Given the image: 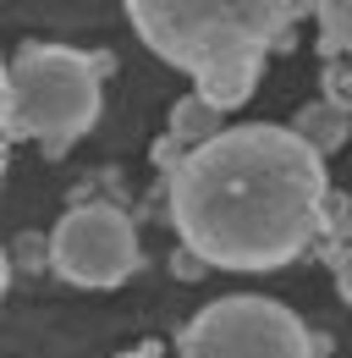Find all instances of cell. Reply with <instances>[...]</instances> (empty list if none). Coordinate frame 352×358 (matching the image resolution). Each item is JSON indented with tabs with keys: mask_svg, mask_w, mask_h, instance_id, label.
Instances as JSON below:
<instances>
[{
	"mask_svg": "<svg viewBox=\"0 0 352 358\" xmlns=\"http://www.w3.org/2000/svg\"><path fill=\"white\" fill-rule=\"evenodd\" d=\"M330 204L325 155L292 127L242 122L193 149L166 177V210L210 270H281L314 254Z\"/></svg>",
	"mask_w": 352,
	"mask_h": 358,
	"instance_id": "obj_1",
	"label": "cell"
},
{
	"mask_svg": "<svg viewBox=\"0 0 352 358\" xmlns=\"http://www.w3.org/2000/svg\"><path fill=\"white\" fill-rule=\"evenodd\" d=\"M308 11L314 6L298 0H132L127 22L166 66H182L226 116L254 99L264 55Z\"/></svg>",
	"mask_w": 352,
	"mask_h": 358,
	"instance_id": "obj_2",
	"label": "cell"
},
{
	"mask_svg": "<svg viewBox=\"0 0 352 358\" xmlns=\"http://www.w3.org/2000/svg\"><path fill=\"white\" fill-rule=\"evenodd\" d=\"M105 50H72V45H22L6 61L0 78V127L6 143H39L50 160H61L83 133L99 122V99L110 78Z\"/></svg>",
	"mask_w": 352,
	"mask_h": 358,
	"instance_id": "obj_3",
	"label": "cell"
},
{
	"mask_svg": "<svg viewBox=\"0 0 352 358\" xmlns=\"http://www.w3.org/2000/svg\"><path fill=\"white\" fill-rule=\"evenodd\" d=\"M319 348L286 303L259 292L215 298L176 331V358H314Z\"/></svg>",
	"mask_w": 352,
	"mask_h": 358,
	"instance_id": "obj_4",
	"label": "cell"
},
{
	"mask_svg": "<svg viewBox=\"0 0 352 358\" xmlns=\"http://www.w3.org/2000/svg\"><path fill=\"white\" fill-rule=\"evenodd\" d=\"M138 265H143V243H138V226H132V215L122 204L83 199L50 231V270L66 287L110 292L127 275H138Z\"/></svg>",
	"mask_w": 352,
	"mask_h": 358,
	"instance_id": "obj_5",
	"label": "cell"
},
{
	"mask_svg": "<svg viewBox=\"0 0 352 358\" xmlns=\"http://www.w3.org/2000/svg\"><path fill=\"white\" fill-rule=\"evenodd\" d=\"M226 133V116H220L215 105L204 99V94H187V99H176L171 105V122H166V138L154 143V166L171 177L176 166L193 155V149H204V143H215Z\"/></svg>",
	"mask_w": 352,
	"mask_h": 358,
	"instance_id": "obj_6",
	"label": "cell"
},
{
	"mask_svg": "<svg viewBox=\"0 0 352 358\" xmlns=\"http://www.w3.org/2000/svg\"><path fill=\"white\" fill-rule=\"evenodd\" d=\"M292 133L303 138V143H314L319 155H336V149H347V143H352V116H347V110H336L330 99H308L303 110L292 116Z\"/></svg>",
	"mask_w": 352,
	"mask_h": 358,
	"instance_id": "obj_7",
	"label": "cell"
},
{
	"mask_svg": "<svg viewBox=\"0 0 352 358\" xmlns=\"http://www.w3.org/2000/svg\"><path fill=\"white\" fill-rule=\"evenodd\" d=\"M314 28H319V55L325 61H352V0H319Z\"/></svg>",
	"mask_w": 352,
	"mask_h": 358,
	"instance_id": "obj_8",
	"label": "cell"
},
{
	"mask_svg": "<svg viewBox=\"0 0 352 358\" xmlns=\"http://www.w3.org/2000/svg\"><path fill=\"white\" fill-rule=\"evenodd\" d=\"M319 99H330L336 110L352 116V61H325V83H319Z\"/></svg>",
	"mask_w": 352,
	"mask_h": 358,
	"instance_id": "obj_9",
	"label": "cell"
},
{
	"mask_svg": "<svg viewBox=\"0 0 352 358\" xmlns=\"http://www.w3.org/2000/svg\"><path fill=\"white\" fill-rule=\"evenodd\" d=\"M330 275H336V292H342V303L352 309V243L342 254H330Z\"/></svg>",
	"mask_w": 352,
	"mask_h": 358,
	"instance_id": "obj_10",
	"label": "cell"
},
{
	"mask_svg": "<svg viewBox=\"0 0 352 358\" xmlns=\"http://www.w3.org/2000/svg\"><path fill=\"white\" fill-rule=\"evenodd\" d=\"M204 270H210V265H204L198 254H187V248H176V254H171V275H176V281H198Z\"/></svg>",
	"mask_w": 352,
	"mask_h": 358,
	"instance_id": "obj_11",
	"label": "cell"
},
{
	"mask_svg": "<svg viewBox=\"0 0 352 358\" xmlns=\"http://www.w3.org/2000/svg\"><path fill=\"white\" fill-rule=\"evenodd\" d=\"M116 358H160V348H154V342H143V348H127V353H116Z\"/></svg>",
	"mask_w": 352,
	"mask_h": 358,
	"instance_id": "obj_12",
	"label": "cell"
}]
</instances>
